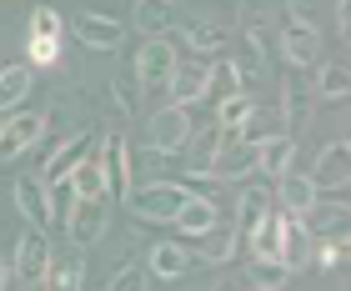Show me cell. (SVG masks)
I'll return each instance as SVG.
<instances>
[{
	"label": "cell",
	"mask_w": 351,
	"mask_h": 291,
	"mask_svg": "<svg viewBox=\"0 0 351 291\" xmlns=\"http://www.w3.org/2000/svg\"><path fill=\"white\" fill-rule=\"evenodd\" d=\"M106 226H110V201H106V196H90V201L75 196V211H71V221H66V231H71L75 246L90 251L95 241L106 236Z\"/></svg>",
	"instance_id": "obj_8"
},
{
	"label": "cell",
	"mask_w": 351,
	"mask_h": 291,
	"mask_svg": "<svg viewBox=\"0 0 351 291\" xmlns=\"http://www.w3.org/2000/svg\"><path fill=\"white\" fill-rule=\"evenodd\" d=\"M286 131V121H281V110L276 106H256V110H251V116L241 121V126H236V136H241L246 146H256V141H271V136H281Z\"/></svg>",
	"instance_id": "obj_32"
},
{
	"label": "cell",
	"mask_w": 351,
	"mask_h": 291,
	"mask_svg": "<svg viewBox=\"0 0 351 291\" xmlns=\"http://www.w3.org/2000/svg\"><path fill=\"white\" fill-rule=\"evenodd\" d=\"M71 30H75V40L86 45V51H116L121 45V21H110V15H101V10H81L71 21Z\"/></svg>",
	"instance_id": "obj_13"
},
{
	"label": "cell",
	"mask_w": 351,
	"mask_h": 291,
	"mask_svg": "<svg viewBox=\"0 0 351 291\" xmlns=\"http://www.w3.org/2000/svg\"><path fill=\"white\" fill-rule=\"evenodd\" d=\"M146 271H151L156 281H181L186 271H191V251L181 246V241H156Z\"/></svg>",
	"instance_id": "obj_19"
},
{
	"label": "cell",
	"mask_w": 351,
	"mask_h": 291,
	"mask_svg": "<svg viewBox=\"0 0 351 291\" xmlns=\"http://www.w3.org/2000/svg\"><path fill=\"white\" fill-rule=\"evenodd\" d=\"M45 191H51V221L66 226V221H71V211H75V186H71V181H51Z\"/></svg>",
	"instance_id": "obj_40"
},
{
	"label": "cell",
	"mask_w": 351,
	"mask_h": 291,
	"mask_svg": "<svg viewBox=\"0 0 351 291\" xmlns=\"http://www.w3.org/2000/svg\"><path fill=\"white\" fill-rule=\"evenodd\" d=\"M351 181V146L346 141H331L322 156H316V166H311V186L316 191H341Z\"/></svg>",
	"instance_id": "obj_14"
},
{
	"label": "cell",
	"mask_w": 351,
	"mask_h": 291,
	"mask_svg": "<svg viewBox=\"0 0 351 291\" xmlns=\"http://www.w3.org/2000/svg\"><path fill=\"white\" fill-rule=\"evenodd\" d=\"M95 146H101V136H95V131H75L71 141H60L56 151H51V161H45L40 181H45V186H51V181H66V176L81 166L86 156H95Z\"/></svg>",
	"instance_id": "obj_10"
},
{
	"label": "cell",
	"mask_w": 351,
	"mask_h": 291,
	"mask_svg": "<svg viewBox=\"0 0 351 291\" xmlns=\"http://www.w3.org/2000/svg\"><path fill=\"white\" fill-rule=\"evenodd\" d=\"M271 211V196H266V186H246L241 196H236V216H231V231L246 241V231L256 226L261 216Z\"/></svg>",
	"instance_id": "obj_27"
},
{
	"label": "cell",
	"mask_w": 351,
	"mask_h": 291,
	"mask_svg": "<svg viewBox=\"0 0 351 291\" xmlns=\"http://www.w3.org/2000/svg\"><path fill=\"white\" fill-rule=\"evenodd\" d=\"M10 286V261H0V291Z\"/></svg>",
	"instance_id": "obj_45"
},
{
	"label": "cell",
	"mask_w": 351,
	"mask_h": 291,
	"mask_svg": "<svg viewBox=\"0 0 351 291\" xmlns=\"http://www.w3.org/2000/svg\"><path fill=\"white\" fill-rule=\"evenodd\" d=\"M291 161H296V141H291V131H281V136H271V141H256V171L271 176V181L291 171Z\"/></svg>",
	"instance_id": "obj_20"
},
{
	"label": "cell",
	"mask_w": 351,
	"mask_h": 291,
	"mask_svg": "<svg viewBox=\"0 0 351 291\" xmlns=\"http://www.w3.org/2000/svg\"><path fill=\"white\" fill-rule=\"evenodd\" d=\"M166 91H171V106H196L206 101V66H176L171 80H166Z\"/></svg>",
	"instance_id": "obj_25"
},
{
	"label": "cell",
	"mask_w": 351,
	"mask_h": 291,
	"mask_svg": "<svg viewBox=\"0 0 351 291\" xmlns=\"http://www.w3.org/2000/svg\"><path fill=\"white\" fill-rule=\"evenodd\" d=\"M95 161H101V176H106V201H125L131 196V141H125L121 131L101 136V146H95Z\"/></svg>",
	"instance_id": "obj_1"
},
{
	"label": "cell",
	"mask_w": 351,
	"mask_h": 291,
	"mask_svg": "<svg viewBox=\"0 0 351 291\" xmlns=\"http://www.w3.org/2000/svg\"><path fill=\"white\" fill-rule=\"evenodd\" d=\"M311 246H316V241L301 231V221L286 216V226H281V251H276V256H281L291 271H301V266H311Z\"/></svg>",
	"instance_id": "obj_29"
},
{
	"label": "cell",
	"mask_w": 351,
	"mask_h": 291,
	"mask_svg": "<svg viewBox=\"0 0 351 291\" xmlns=\"http://www.w3.org/2000/svg\"><path fill=\"white\" fill-rule=\"evenodd\" d=\"M322 196V191L311 186V176H296V171H286V176H276V206L286 216H296V211H306V206Z\"/></svg>",
	"instance_id": "obj_24"
},
{
	"label": "cell",
	"mask_w": 351,
	"mask_h": 291,
	"mask_svg": "<svg viewBox=\"0 0 351 291\" xmlns=\"http://www.w3.org/2000/svg\"><path fill=\"white\" fill-rule=\"evenodd\" d=\"M66 181L75 186V196H81V201H90V196H106V176H101V161H95V156H86L81 166H75V171L66 176Z\"/></svg>",
	"instance_id": "obj_34"
},
{
	"label": "cell",
	"mask_w": 351,
	"mask_h": 291,
	"mask_svg": "<svg viewBox=\"0 0 351 291\" xmlns=\"http://www.w3.org/2000/svg\"><path fill=\"white\" fill-rule=\"evenodd\" d=\"M281 226H286V211H281V206H271V211L246 231L251 256H276V251H281Z\"/></svg>",
	"instance_id": "obj_28"
},
{
	"label": "cell",
	"mask_w": 351,
	"mask_h": 291,
	"mask_svg": "<svg viewBox=\"0 0 351 291\" xmlns=\"http://www.w3.org/2000/svg\"><path fill=\"white\" fill-rule=\"evenodd\" d=\"M40 136H45V116H36V110H5L0 116V161H21Z\"/></svg>",
	"instance_id": "obj_5"
},
{
	"label": "cell",
	"mask_w": 351,
	"mask_h": 291,
	"mask_svg": "<svg viewBox=\"0 0 351 291\" xmlns=\"http://www.w3.org/2000/svg\"><path fill=\"white\" fill-rule=\"evenodd\" d=\"M216 221H221V206H216V201H206V196H186V206L176 211L171 226H181V236H201V231H211Z\"/></svg>",
	"instance_id": "obj_26"
},
{
	"label": "cell",
	"mask_w": 351,
	"mask_h": 291,
	"mask_svg": "<svg viewBox=\"0 0 351 291\" xmlns=\"http://www.w3.org/2000/svg\"><path fill=\"white\" fill-rule=\"evenodd\" d=\"M45 266H51V241H45V226H25L21 241H15V256H10V281L15 286H40Z\"/></svg>",
	"instance_id": "obj_2"
},
{
	"label": "cell",
	"mask_w": 351,
	"mask_h": 291,
	"mask_svg": "<svg viewBox=\"0 0 351 291\" xmlns=\"http://www.w3.org/2000/svg\"><path fill=\"white\" fill-rule=\"evenodd\" d=\"M311 95L316 101H346L351 95V66H341V60H316Z\"/></svg>",
	"instance_id": "obj_22"
},
{
	"label": "cell",
	"mask_w": 351,
	"mask_h": 291,
	"mask_svg": "<svg viewBox=\"0 0 351 291\" xmlns=\"http://www.w3.org/2000/svg\"><path fill=\"white\" fill-rule=\"evenodd\" d=\"M246 277H251L256 291H281V286H291V266H286L281 256H251Z\"/></svg>",
	"instance_id": "obj_31"
},
{
	"label": "cell",
	"mask_w": 351,
	"mask_h": 291,
	"mask_svg": "<svg viewBox=\"0 0 351 291\" xmlns=\"http://www.w3.org/2000/svg\"><path fill=\"white\" fill-rule=\"evenodd\" d=\"M146 136H151V151L176 156V151L186 146V136H191V110H186V106H166V110H156V116L146 121Z\"/></svg>",
	"instance_id": "obj_9"
},
{
	"label": "cell",
	"mask_w": 351,
	"mask_h": 291,
	"mask_svg": "<svg viewBox=\"0 0 351 291\" xmlns=\"http://www.w3.org/2000/svg\"><path fill=\"white\" fill-rule=\"evenodd\" d=\"M171 5H176V0H171Z\"/></svg>",
	"instance_id": "obj_47"
},
{
	"label": "cell",
	"mask_w": 351,
	"mask_h": 291,
	"mask_svg": "<svg viewBox=\"0 0 351 291\" xmlns=\"http://www.w3.org/2000/svg\"><path fill=\"white\" fill-rule=\"evenodd\" d=\"M337 30L351 36V0H337Z\"/></svg>",
	"instance_id": "obj_44"
},
{
	"label": "cell",
	"mask_w": 351,
	"mask_h": 291,
	"mask_svg": "<svg viewBox=\"0 0 351 291\" xmlns=\"http://www.w3.org/2000/svg\"><path fill=\"white\" fill-rule=\"evenodd\" d=\"M191 241H196V256H201V261H211V266L231 261V256H236V246H241V236L231 231V221H226V226L216 221L211 231H201V236H191Z\"/></svg>",
	"instance_id": "obj_23"
},
{
	"label": "cell",
	"mask_w": 351,
	"mask_h": 291,
	"mask_svg": "<svg viewBox=\"0 0 351 291\" xmlns=\"http://www.w3.org/2000/svg\"><path fill=\"white\" fill-rule=\"evenodd\" d=\"M236 91H246L241 86V75H236V66H231V56L226 60H216V66H206V95H236Z\"/></svg>",
	"instance_id": "obj_35"
},
{
	"label": "cell",
	"mask_w": 351,
	"mask_h": 291,
	"mask_svg": "<svg viewBox=\"0 0 351 291\" xmlns=\"http://www.w3.org/2000/svg\"><path fill=\"white\" fill-rule=\"evenodd\" d=\"M186 181H146V186H131V201L141 221H176V211L186 206Z\"/></svg>",
	"instance_id": "obj_3"
},
{
	"label": "cell",
	"mask_w": 351,
	"mask_h": 291,
	"mask_svg": "<svg viewBox=\"0 0 351 291\" xmlns=\"http://www.w3.org/2000/svg\"><path fill=\"white\" fill-rule=\"evenodd\" d=\"M131 25L141 36H171L176 30V5L171 0H136L131 5Z\"/></svg>",
	"instance_id": "obj_21"
},
{
	"label": "cell",
	"mask_w": 351,
	"mask_h": 291,
	"mask_svg": "<svg viewBox=\"0 0 351 291\" xmlns=\"http://www.w3.org/2000/svg\"><path fill=\"white\" fill-rule=\"evenodd\" d=\"M231 66H236V75H241V86H246V91L256 86V80H266V56L256 51V45H246V40H236Z\"/></svg>",
	"instance_id": "obj_33"
},
{
	"label": "cell",
	"mask_w": 351,
	"mask_h": 291,
	"mask_svg": "<svg viewBox=\"0 0 351 291\" xmlns=\"http://www.w3.org/2000/svg\"><path fill=\"white\" fill-rule=\"evenodd\" d=\"M60 30H66L60 10H51V5H36V10H30V40H60Z\"/></svg>",
	"instance_id": "obj_38"
},
{
	"label": "cell",
	"mask_w": 351,
	"mask_h": 291,
	"mask_svg": "<svg viewBox=\"0 0 351 291\" xmlns=\"http://www.w3.org/2000/svg\"><path fill=\"white\" fill-rule=\"evenodd\" d=\"M30 86H36V71H30L25 60H21V66H5V71H0V116L21 106L25 95H30Z\"/></svg>",
	"instance_id": "obj_30"
},
{
	"label": "cell",
	"mask_w": 351,
	"mask_h": 291,
	"mask_svg": "<svg viewBox=\"0 0 351 291\" xmlns=\"http://www.w3.org/2000/svg\"><path fill=\"white\" fill-rule=\"evenodd\" d=\"M231 141H241V136L226 131V126H216V121H211V126H201V131H191V136H186V146H181V151H186L181 166H186L191 176H206V171H211V161L226 151Z\"/></svg>",
	"instance_id": "obj_6"
},
{
	"label": "cell",
	"mask_w": 351,
	"mask_h": 291,
	"mask_svg": "<svg viewBox=\"0 0 351 291\" xmlns=\"http://www.w3.org/2000/svg\"><path fill=\"white\" fill-rule=\"evenodd\" d=\"M251 291H256V286H251Z\"/></svg>",
	"instance_id": "obj_48"
},
{
	"label": "cell",
	"mask_w": 351,
	"mask_h": 291,
	"mask_svg": "<svg viewBox=\"0 0 351 291\" xmlns=\"http://www.w3.org/2000/svg\"><path fill=\"white\" fill-rule=\"evenodd\" d=\"M25 45H30V60H25L30 71H51L60 60V40H25Z\"/></svg>",
	"instance_id": "obj_41"
},
{
	"label": "cell",
	"mask_w": 351,
	"mask_h": 291,
	"mask_svg": "<svg viewBox=\"0 0 351 291\" xmlns=\"http://www.w3.org/2000/svg\"><path fill=\"white\" fill-rule=\"evenodd\" d=\"M296 221H301V231L311 241H341L351 231V211L341 201H322V196H316L306 211H296Z\"/></svg>",
	"instance_id": "obj_7"
},
{
	"label": "cell",
	"mask_w": 351,
	"mask_h": 291,
	"mask_svg": "<svg viewBox=\"0 0 351 291\" xmlns=\"http://www.w3.org/2000/svg\"><path fill=\"white\" fill-rule=\"evenodd\" d=\"M281 56L291 60L296 71H311L322 60V30L306 25V21H286L281 25Z\"/></svg>",
	"instance_id": "obj_11"
},
{
	"label": "cell",
	"mask_w": 351,
	"mask_h": 291,
	"mask_svg": "<svg viewBox=\"0 0 351 291\" xmlns=\"http://www.w3.org/2000/svg\"><path fill=\"white\" fill-rule=\"evenodd\" d=\"M346 261V236L341 241H322V256H316V266H322V271H337Z\"/></svg>",
	"instance_id": "obj_42"
},
{
	"label": "cell",
	"mask_w": 351,
	"mask_h": 291,
	"mask_svg": "<svg viewBox=\"0 0 351 291\" xmlns=\"http://www.w3.org/2000/svg\"><path fill=\"white\" fill-rule=\"evenodd\" d=\"M181 66V56H176V45L166 36H146V45L136 51V80H141V91H166V80L171 71Z\"/></svg>",
	"instance_id": "obj_4"
},
{
	"label": "cell",
	"mask_w": 351,
	"mask_h": 291,
	"mask_svg": "<svg viewBox=\"0 0 351 291\" xmlns=\"http://www.w3.org/2000/svg\"><path fill=\"white\" fill-rule=\"evenodd\" d=\"M106 291H151V271L141 266V261H125L116 277L106 281Z\"/></svg>",
	"instance_id": "obj_39"
},
{
	"label": "cell",
	"mask_w": 351,
	"mask_h": 291,
	"mask_svg": "<svg viewBox=\"0 0 351 291\" xmlns=\"http://www.w3.org/2000/svg\"><path fill=\"white\" fill-rule=\"evenodd\" d=\"M171 36L181 40V45H186L191 56H216L221 45L231 40V30L221 25V21H211V15H196V21H186L181 30H171Z\"/></svg>",
	"instance_id": "obj_15"
},
{
	"label": "cell",
	"mask_w": 351,
	"mask_h": 291,
	"mask_svg": "<svg viewBox=\"0 0 351 291\" xmlns=\"http://www.w3.org/2000/svg\"><path fill=\"white\" fill-rule=\"evenodd\" d=\"M286 21H306V25H316V0H286Z\"/></svg>",
	"instance_id": "obj_43"
},
{
	"label": "cell",
	"mask_w": 351,
	"mask_h": 291,
	"mask_svg": "<svg viewBox=\"0 0 351 291\" xmlns=\"http://www.w3.org/2000/svg\"><path fill=\"white\" fill-rule=\"evenodd\" d=\"M251 110H256V101H251V91H236V95H226V101L216 106V126H226V131H236Z\"/></svg>",
	"instance_id": "obj_36"
},
{
	"label": "cell",
	"mask_w": 351,
	"mask_h": 291,
	"mask_svg": "<svg viewBox=\"0 0 351 291\" xmlns=\"http://www.w3.org/2000/svg\"><path fill=\"white\" fill-rule=\"evenodd\" d=\"M281 121L286 126H311V110H316V95H311V80H301V75H291V80H281Z\"/></svg>",
	"instance_id": "obj_17"
},
{
	"label": "cell",
	"mask_w": 351,
	"mask_h": 291,
	"mask_svg": "<svg viewBox=\"0 0 351 291\" xmlns=\"http://www.w3.org/2000/svg\"><path fill=\"white\" fill-rule=\"evenodd\" d=\"M15 211L30 226H51V191H45L40 176H21L15 181Z\"/></svg>",
	"instance_id": "obj_16"
},
{
	"label": "cell",
	"mask_w": 351,
	"mask_h": 291,
	"mask_svg": "<svg viewBox=\"0 0 351 291\" xmlns=\"http://www.w3.org/2000/svg\"><path fill=\"white\" fill-rule=\"evenodd\" d=\"M256 171V146H246V141H231L226 151H221L216 161H211V181H246V176Z\"/></svg>",
	"instance_id": "obj_18"
},
{
	"label": "cell",
	"mask_w": 351,
	"mask_h": 291,
	"mask_svg": "<svg viewBox=\"0 0 351 291\" xmlns=\"http://www.w3.org/2000/svg\"><path fill=\"white\" fill-rule=\"evenodd\" d=\"M211 291H236V286H231V281H216V286H211Z\"/></svg>",
	"instance_id": "obj_46"
},
{
	"label": "cell",
	"mask_w": 351,
	"mask_h": 291,
	"mask_svg": "<svg viewBox=\"0 0 351 291\" xmlns=\"http://www.w3.org/2000/svg\"><path fill=\"white\" fill-rule=\"evenodd\" d=\"M110 95H116L121 116H141V80H136V71H125V75L110 80Z\"/></svg>",
	"instance_id": "obj_37"
},
{
	"label": "cell",
	"mask_w": 351,
	"mask_h": 291,
	"mask_svg": "<svg viewBox=\"0 0 351 291\" xmlns=\"http://www.w3.org/2000/svg\"><path fill=\"white\" fill-rule=\"evenodd\" d=\"M40 291H86V251L71 246V251H51V266L40 277Z\"/></svg>",
	"instance_id": "obj_12"
}]
</instances>
